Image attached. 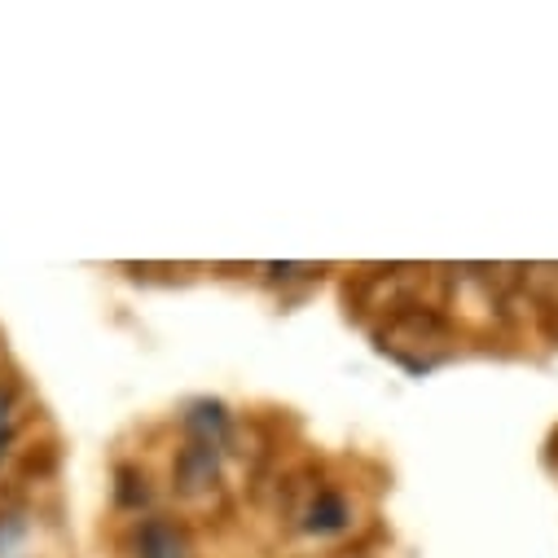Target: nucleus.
Masks as SVG:
<instances>
[{
  "instance_id": "0eeeda50",
  "label": "nucleus",
  "mask_w": 558,
  "mask_h": 558,
  "mask_svg": "<svg viewBox=\"0 0 558 558\" xmlns=\"http://www.w3.org/2000/svg\"><path fill=\"white\" fill-rule=\"evenodd\" d=\"M10 440H14V432L5 427V432H0V458H5V449H10Z\"/></svg>"
},
{
  "instance_id": "20e7f679",
  "label": "nucleus",
  "mask_w": 558,
  "mask_h": 558,
  "mask_svg": "<svg viewBox=\"0 0 558 558\" xmlns=\"http://www.w3.org/2000/svg\"><path fill=\"white\" fill-rule=\"evenodd\" d=\"M190 427L198 432L194 440H203V445H211V449L229 445V413H225L220 400H198V404L190 409Z\"/></svg>"
},
{
  "instance_id": "7ed1b4c3",
  "label": "nucleus",
  "mask_w": 558,
  "mask_h": 558,
  "mask_svg": "<svg viewBox=\"0 0 558 558\" xmlns=\"http://www.w3.org/2000/svg\"><path fill=\"white\" fill-rule=\"evenodd\" d=\"M387 335H391L396 348H400V343L427 348V343H445V339H449V326H445V317H436V313H427V308H409V313H396V317L387 322Z\"/></svg>"
},
{
  "instance_id": "6e6552de",
  "label": "nucleus",
  "mask_w": 558,
  "mask_h": 558,
  "mask_svg": "<svg viewBox=\"0 0 558 558\" xmlns=\"http://www.w3.org/2000/svg\"><path fill=\"white\" fill-rule=\"evenodd\" d=\"M549 449H554V458H558V432H554V440H549Z\"/></svg>"
},
{
  "instance_id": "423d86ee",
  "label": "nucleus",
  "mask_w": 558,
  "mask_h": 558,
  "mask_svg": "<svg viewBox=\"0 0 558 558\" xmlns=\"http://www.w3.org/2000/svg\"><path fill=\"white\" fill-rule=\"evenodd\" d=\"M5 413H10V391L0 387V432H5Z\"/></svg>"
},
{
  "instance_id": "39448f33",
  "label": "nucleus",
  "mask_w": 558,
  "mask_h": 558,
  "mask_svg": "<svg viewBox=\"0 0 558 558\" xmlns=\"http://www.w3.org/2000/svg\"><path fill=\"white\" fill-rule=\"evenodd\" d=\"M343 523H348V501H343L339 493H330V488H326V493H317V497H313V506H308L304 527L326 536V532H339Z\"/></svg>"
},
{
  "instance_id": "f257e3e1",
  "label": "nucleus",
  "mask_w": 558,
  "mask_h": 558,
  "mask_svg": "<svg viewBox=\"0 0 558 558\" xmlns=\"http://www.w3.org/2000/svg\"><path fill=\"white\" fill-rule=\"evenodd\" d=\"M172 480H177V493L181 497H203L216 488L220 480V462H216V449L203 445V440H190L181 453H177V466H172Z\"/></svg>"
},
{
  "instance_id": "f03ea898",
  "label": "nucleus",
  "mask_w": 558,
  "mask_h": 558,
  "mask_svg": "<svg viewBox=\"0 0 558 558\" xmlns=\"http://www.w3.org/2000/svg\"><path fill=\"white\" fill-rule=\"evenodd\" d=\"M136 558H194L190 536L172 523V519H146L132 536Z\"/></svg>"
}]
</instances>
